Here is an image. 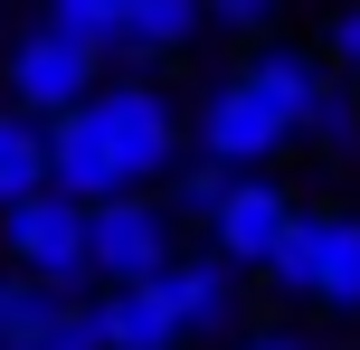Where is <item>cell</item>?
Listing matches in <instances>:
<instances>
[{
  "mask_svg": "<svg viewBox=\"0 0 360 350\" xmlns=\"http://www.w3.org/2000/svg\"><path fill=\"white\" fill-rule=\"evenodd\" d=\"M237 350H304V341H285V332H256V341H237Z\"/></svg>",
  "mask_w": 360,
  "mask_h": 350,
  "instance_id": "obj_20",
  "label": "cell"
},
{
  "mask_svg": "<svg viewBox=\"0 0 360 350\" xmlns=\"http://www.w3.org/2000/svg\"><path fill=\"white\" fill-rule=\"evenodd\" d=\"M48 180V123L38 114H0V199Z\"/></svg>",
  "mask_w": 360,
  "mask_h": 350,
  "instance_id": "obj_12",
  "label": "cell"
},
{
  "mask_svg": "<svg viewBox=\"0 0 360 350\" xmlns=\"http://www.w3.org/2000/svg\"><path fill=\"white\" fill-rule=\"evenodd\" d=\"M86 313H95V341L105 350H180V313H171L162 275L105 284V303H86Z\"/></svg>",
  "mask_w": 360,
  "mask_h": 350,
  "instance_id": "obj_8",
  "label": "cell"
},
{
  "mask_svg": "<svg viewBox=\"0 0 360 350\" xmlns=\"http://www.w3.org/2000/svg\"><path fill=\"white\" fill-rule=\"evenodd\" d=\"M275 10L285 0H199V19H218V29H266Z\"/></svg>",
  "mask_w": 360,
  "mask_h": 350,
  "instance_id": "obj_19",
  "label": "cell"
},
{
  "mask_svg": "<svg viewBox=\"0 0 360 350\" xmlns=\"http://www.w3.org/2000/svg\"><path fill=\"white\" fill-rule=\"evenodd\" d=\"M285 142H294V123H285V114H275L266 95L247 86V76L209 86V105H199V152H209L218 170H266Z\"/></svg>",
  "mask_w": 360,
  "mask_h": 350,
  "instance_id": "obj_4",
  "label": "cell"
},
{
  "mask_svg": "<svg viewBox=\"0 0 360 350\" xmlns=\"http://www.w3.org/2000/svg\"><path fill=\"white\" fill-rule=\"evenodd\" d=\"M48 303H57V284H38V275H0V341H10V332H29Z\"/></svg>",
  "mask_w": 360,
  "mask_h": 350,
  "instance_id": "obj_16",
  "label": "cell"
},
{
  "mask_svg": "<svg viewBox=\"0 0 360 350\" xmlns=\"http://www.w3.org/2000/svg\"><path fill=\"white\" fill-rule=\"evenodd\" d=\"M152 275H162V294H171V313H180V341L237 322V265L228 256H180V246H171Z\"/></svg>",
  "mask_w": 360,
  "mask_h": 350,
  "instance_id": "obj_9",
  "label": "cell"
},
{
  "mask_svg": "<svg viewBox=\"0 0 360 350\" xmlns=\"http://www.w3.org/2000/svg\"><path fill=\"white\" fill-rule=\"evenodd\" d=\"M199 29H209L199 0H124V10H114V48L124 57H180Z\"/></svg>",
  "mask_w": 360,
  "mask_h": 350,
  "instance_id": "obj_11",
  "label": "cell"
},
{
  "mask_svg": "<svg viewBox=\"0 0 360 350\" xmlns=\"http://www.w3.org/2000/svg\"><path fill=\"white\" fill-rule=\"evenodd\" d=\"M285 218H294V199L266 180V170H247V180H228V189L209 199V256H228L237 275H247V265H266V256H275Z\"/></svg>",
  "mask_w": 360,
  "mask_h": 350,
  "instance_id": "obj_6",
  "label": "cell"
},
{
  "mask_svg": "<svg viewBox=\"0 0 360 350\" xmlns=\"http://www.w3.org/2000/svg\"><path fill=\"white\" fill-rule=\"evenodd\" d=\"M218 189H228V170H218V161H209V152H199V161H190V170H171V199H180V208H190V218H209V199H218Z\"/></svg>",
  "mask_w": 360,
  "mask_h": 350,
  "instance_id": "obj_17",
  "label": "cell"
},
{
  "mask_svg": "<svg viewBox=\"0 0 360 350\" xmlns=\"http://www.w3.org/2000/svg\"><path fill=\"white\" fill-rule=\"evenodd\" d=\"M0 350H105V341H95V313H86V303H67V294H57L48 313L29 322V332H10Z\"/></svg>",
  "mask_w": 360,
  "mask_h": 350,
  "instance_id": "obj_13",
  "label": "cell"
},
{
  "mask_svg": "<svg viewBox=\"0 0 360 350\" xmlns=\"http://www.w3.org/2000/svg\"><path fill=\"white\" fill-rule=\"evenodd\" d=\"M180 161V114L152 76H95L76 105L48 114V189H67L76 208L114 199V189H152Z\"/></svg>",
  "mask_w": 360,
  "mask_h": 350,
  "instance_id": "obj_1",
  "label": "cell"
},
{
  "mask_svg": "<svg viewBox=\"0 0 360 350\" xmlns=\"http://www.w3.org/2000/svg\"><path fill=\"white\" fill-rule=\"evenodd\" d=\"M323 57H332V67H360V0H351V10H332V29H323Z\"/></svg>",
  "mask_w": 360,
  "mask_h": 350,
  "instance_id": "obj_18",
  "label": "cell"
},
{
  "mask_svg": "<svg viewBox=\"0 0 360 350\" xmlns=\"http://www.w3.org/2000/svg\"><path fill=\"white\" fill-rule=\"evenodd\" d=\"M304 303L360 322V218H332V208H304Z\"/></svg>",
  "mask_w": 360,
  "mask_h": 350,
  "instance_id": "obj_7",
  "label": "cell"
},
{
  "mask_svg": "<svg viewBox=\"0 0 360 350\" xmlns=\"http://www.w3.org/2000/svg\"><path fill=\"white\" fill-rule=\"evenodd\" d=\"M171 256V218L143 199V189H114V199H86V275L124 284V275H152Z\"/></svg>",
  "mask_w": 360,
  "mask_h": 350,
  "instance_id": "obj_5",
  "label": "cell"
},
{
  "mask_svg": "<svg viewBox=\"0 0 360 350\" xmlns=\"http://www.w3.org/2000/svg\"><path fill=\"white\" fill-rule=\"evenodd\" d=\"M351 105H360V67H351Z\"/></svg>",
  "mask_w": 360,
  "mask_h": 350,
  "instance_id": "obj_21",
  "label": "cell"
},
{
  "mask_svg": "<svg viewBox=\"0 0 360 350\" xmlns=\"http://www.w3.org/2000/svg\"><path fill=\"white\" fill-rule=\"evenodd\" d=\"M114 10H124V0H48V29L86 38V48H114Z\"/></svg>",
  "mask_w": 360,
  "mask_h": 350,
  "instance_id": "obj_14",
  "label": "cell"
},
{
  "mask_svg": "<svg viewBox=\"0 0 360 350\" xmlns=\"http://www.w3.org/2000/svg\"><path fill=\"white\" fill-rule=\"evenodd\" d=\"M95 67H105V48H86V38L48 29V19L10 38V95H19V114H38V123H48L57 105H76V95L95 86Z\"/></svg>",
  "mask_w": 360,
  "mask_h": 350,
  "instance_id": "obj_3",
  "label": "cell"
},
{
  "mask_svg": "<svg viewBox=\"0 0 360 350\" xmlns=\"http://www.w3.org/2000/svg\"><path fill=\"white\" fill-rule=\"evenodd\" d=\"M0 246H10L19 275L57 284V294H76L86 284V208L67 199V189H19V199H0Z\"/></svg>",
  "mask_w": 360,
  "mask_h": 350,
  "instance_id": "obj_2",
  "label": "cell"
},
{
  "mask_svg": "<svg viewBox=\"0 0 360 350\" xmlns=\"http://www.w3.org/2000/svg\"><path fill=\"white\" fill-rule=\"evenodd\" d=\"M304 133H313V142H332V152H351V142H360V105H351L342 86H323V95H313V114H304Z\"/></svg>",
  "mask_w": 360,
  "mask_h": 350,
  "instance_id": "obj_15",
  "label": "cell"
},
{
  "mask_svg": "<svg viewBox=\"0 0 360 350\" xmlns=\"http://www.w3.org/2000/svg\"><path fill=\"white\" fill-rule=\"evenodd\" d=\"M237 76H247V86L266 95V105L285 114L294 133H304V114H313V95L332 86V76H323V57H304V48H256V57H247V67H237Z\"/></svg>",
  "mask_w": 360,
  "mask_h": 350,
  "instance_id": "obj_10",
  "label": "cell"
}]
</instances>
